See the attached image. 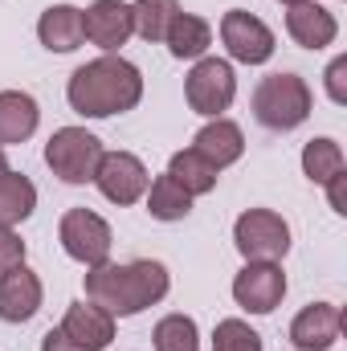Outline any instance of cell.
<instances>
[{"instance_id":"11","label":"cell","mask_w":347,"mask_h":351,"mask_svg":"<svg viewBox=\"0 0 347 351\" xmlns=\"http://www.w3.org/2000/svg\"><path fill=\"white\" fill-rule=\"evenodd\" d=\"M339 331H344V311L331 302H311L290 323V343L298 351H327L339 343Z\"/></svg>"},{"instance_id":"26","label":"cell","mask_w":347,"mask_h":351,"mask_svg":"<svg viewBox=\"0 0 347 351\" xmlns=\"http://www.w3.org/2000/svg\"><path fill=\"white\" fill-rule=\"evenodd\" d=\"M213 351H261V335L241 319H221L213 331Z\"/></svg>"},{"instance_id":"32","label":"cell","mask_w":347,"mask_h":351,"mask_svg":"<svg viewBox=\"0 0 347 351\" xmlns=\"http://www.w3.org/2000/svg\"><path fill=\"white\" fill-rule=\"evenodd\" d=\"M282 4H302V0H282Z\"/></svg>"},{"instance_id":"21","label":"cell","mask_w":347,"mask_h":351,"mask_svg":"<svg viewBox=\"0 0 347 351\" xmlns=\"http://www.w3.org/2000/svg\"><path fill=\"white\" fill-rule=\"evenodd\" d=\"M168 176H172L188 196H204V192H213L217 180H221V172H217L200 152H192V147H188V152H176L172 164H168Z\"/></svg>"},{"instance_id":"25","label":"cell","mask_w":347,"mask_h":351,"mask_svg":"<svg viewBox=\"0 0 347 351\" xmlns=\"http://www.w3.org/2000/svg\"><path fill=\"white\" fill-rule=\"evenodd\" d=\"M156 351H200V331L188 315H164L152 335Z\"/></svg>"},{"instance_id":"15","label":"cell","mask_w":347,"mask_h":351,"mask_svg":"<svg viewBox=\"0 0 347 351\" xmlns=\"http://www.w3.org/2000/svg\"><path fill=\"white\" fill-rule=\"evenodd\" d=\"M37 37H41V45L53 49V53H74V49L86 41L82 8H74V4H53V8H45L41 21H37Z\"/></svg>"},{"instance_id":"8","label":"cell","mask_w":347,"mask_h":351,"mask_svg":"<svg viewBox=\"0 0 347 351\" xmlns=\"http://www.w3.org/2000/svg\"><path fill=\"white\" fill-rule=\"evenodd\" d=\"M221 41L229 49V58L241 66H261L274 58V33L265 29V21H258L246 8H229L221 16Z\"/></svg>"},{"instance_id":"7","label":"cell","mask_w":347,"mask_h":351,"mask_svg":"<svg viewBox=\"0 0 347 351\" xmlns=\"http://www.w3.org/2000/svg\"><path fill=\"white\" fill-rule=\"evenodd\" d=\"M58 237H62V250L82 265H102L110 258V225L90 208H70L62 217Z\"/></svg>"},{"instance_id":"29","label":"cell","mask_w":347,"mask_h":351,"mask_svg":"<svg viewBox=\"0 0 347 351\" xmlns=\"http://www.w3.org/2000/svg\"><path fill=\"white\" fill-rule=\"evenodd\" d=\"M327 196H331V208L344 217V213H347V172H339V176H331V180H327Z\"/></svg>"},{"instance_id":"10","label":"cell","mask_w":347,"mask_h":351,"mask_svg":"<svg viewBox=\"0 0 347 351\" xmlns=\"http://www.w3.org/2000/svg\"><path fill=\"white\" fill-rule=\"evenodd\" d=\"M286 294V274L274 262H246V269L233 278V298L250 315H270Z\"/></svg>"},{"instance_id":"31","label":"cell","mask_w":347,"mask_h":351,"mask_svg":"<svg viewBox=\"0 0 347 351\" xmlns=\"http://www.w3.org/2000/svg\"><path fill=\"white\" fill-rule=\"evenodd\" d=\"M0 172H8V160H4V147H0Z\"/></svg>"},{"instance_id":"17","label":"cell","mask_w":347,"mask_h":351,"mask_svg":"<svg viewBox=\"0 0 347 351\" xmlns=\"http://www.w3.org/2000/svg\"><path fill=\"white\" fill-rule=\"evenodd\" d=\"M62 331L74 343H82L86 351H102V348H110V339H115V319L106 311H98L94 302H74L66 311V319H62Z\"/></svg>"},{"instance_id":"20","label":"cell","mask_w":347,"mask_h":351,"mask_svg":"<svg viewBox=\"0 0 347 351\" xmlns=\"http://www.w3.org/2000/svg\"><path fill=\"white\" fill-rule=\"evenodd\" d=\"M33 208H37V188H33V180L21 172H0V225H21V221H29L33 217Z\"/></svg>"},{"instance_id":"24","label":"cell","mask_w":347,"mask_h":351,"mask_svg":"<svg viewBox=\"0 0 347 351\" xmlns=\"http://www.w3.org/2000/svg\"><path fill=\"white\" fill-rule=\"evenodd\" d=\"M302 172L311 184H327L331 176L344 172V147L335 139H311L302 147Z\"/></svg>"},{"instance_id":"3","label":"cell","mask_w":347,"mask_h":351,"mask_svg":"<svg viewBox=\"0 0 347 351\" xmlns=\"http://www.w3.org/2000/svg\"><path fill=\"white\" fill-rule=\"evenodd\" d=\"M311 114V90L298 74H270L254 90V119L270 131H294Z\"/></svg>"},{"instance_id":"18","label":"cell","mask_w":347,"mask_h":351,"mask_svg":"<svg viewBox=\"0 0 347 351\" xmlns=\"http://www.w3.org/2000/svg\"><path fill=\"white\" fill-rule=\"evenodd\" d=\"M41 123V110L33 102V94L25 90H0V147L8 143H25Z\"/></svg>"},{"instance_id":"14","label":"cell","mask_w":347,"mask_h":351,"mask_svg":"<svg viewBox=\"0 0 347 351\" xmlns=\"http://www.w3.org/2000/svg\"><path fill=\"white\" fill-rule=\"evenodd\" d=\"M41 311V278L25 265L0 278V319L4 323H29Z\"/></svg>"},{"instance_id":"9","label":"cell","mask_w":347,"mask_h":351,"mask_svg":"<svg viewBox=\"0 0 347 351\" xmlns=\"http://www.w3.org/2000/svg\"><path fill=\"white\" fill-rule=\"evenodd\" d=\"M98 192L110 200V204H135L143 192H147V168L139 156L131 152H102L98 160V172H94Z\"/></svg>"},{"instance_id":"1","label":"cell","mask_w":347,"mask_h":351,"mask_svg":"<svg viewBox=\"0 0 347 351\" xmlns=\"http://www.w3.org/2000/svg\"><path fill=\"white\" fill-rule=\"evenodd\" d=\"M66 98L86 119H110V114H123V110L139 106V98H143V74L127 58L102 53V58H94V62L78 66L70 74Z\"/></svg>"},{"instance_id":"12","label":"cell","mask_w":347,"mask_h":351,"mask_svg":"<svg viewBox=\"0 0 347 351\" xmlns=\"http://www.w3.org/2000/svg\"><path fill=\"white\" fill-rule=\"evenodd\" d=\"M82 29H86V41H94L102 53H119V45H127V37L135 33L131 4H123V0H94L82 12Z\"/></svg>"},{"instance_id":"6","label":"cell","mask_w":347,"mask_h":351,"mask_svg":"<svg viewBox=\"0 0 347 351\" xmlns=\"http://www.w3.org/2000/svg\"><path fill=\"white\" fill-rule=\"evenodd\" d=\"M188 94V106L196 114H208V119H221V110L233 106L237 98V78H233V66L221 62V58H200L184 82Z\"/></svg>"},{"instance_id":"28","label":"cell","mask_w":347,"mask_h":351,"mask_svg":"<svg viewBox=\"0 0 347 351\" xmlns=\"http://www.w3.org/2000/svg\"><path fill=\"white\" fill-rule=\"evenodd\" d=\"M327 94H331L335 106L347 102V58H335V62L327 66Z\"/></svg>"},{"instance_id":"2","label":"cell","mask_w":347,"mask_h":351,"mask_svg":"<svg viewBox=\"0 0 347 351\" xmlns=\"http://www.w3.org/2000/svg\"><path fill=\"white\" fill-rule=\"evenodd\" d=\"M168 269L160 262H127V265H90L86 302L106 311L110 319H131L147 306H156L168 294Z\"/></svg>"},{"instance_id":"5","label":"cell","mask_w":347,"mask_h":351,"mask_svg":"<svg viewBox=\"0 0 347 351\" xmlns=\"http://www.w3.org/2000/svg\"><path fill=\"white\" fill-rule=\"evenodd\" d=\"M233 241L246 262H282L290 250V225L270 208H246L233 225Z\"/></svg>"},{"instance_id":"27","label":"cell","mask_w":347,"mask_h":351,"mask_svg":"<svg viewBox=\"0 0 347 351\" xmlns=\"http://www.w3.org/2000/svg\"><path fill=\"white\" fill-rule=\"evenodd\" d=\"M16 265H25V241L8 225H0V278L12 274Z\"/></svg>"},{"instance_id":"19","label":"cell","mask_w":347,"mask_h":351,"mask_svg":"<svg viewBox=\"0 0 347 351\" xmlns=\"http://www.w3.org/2000/svg\"><path fill=\"white\" fill-rule=\"evenodd\" d=\"M164 45L172 49L176 62H192V58H204V49L213 45V29L204 16H192V12H176L172 29L164 37Z\"/></svg>"},{"instance_id":"23","label":"cell","mask_w":347,"mask_h":351,"mask_svg":"<svg viewBox=\"0 0 347 351\" xmlns=\"http://www.w3.org/2000/svg\"><path fill=\"white\" fill-rule=\"evenodd\" d=\"M147 213L156 221H184L192 213V196L176 184L172 176H160L152 184V192H147Z\"/></svg>"},{"instance_id":"30","label":"cell","mask_w":347,"mask_h":351,"mask_svg":"<svg viewBox=\"0 0 347 351\" xmlns=\"http://www.w3.org/2000/svg\"><path fill=\"white\" fill-rule=\"evenodd\" d=\"M41 351H86L82 343H74L62 327L58 331H45V339H41Z\"/></svg>"},{"instance_id":"16","label":"cell","mask_w":347,"mask_h":351,"mask_svg":"<svg viewBox=\"0 0 347 351\" xmlns=\"http://www.w3.org/2000/svg\"><path fill=\"white\" fill-rule=\"evenodd\" d=\"M192 152H200V156L221 172V168H229V164L241 160V152H246V135H241L237 123H229V119H213L208 127L196 131Z\"/></svg>"},{"instance_id":"22","label":"cell","mask_w":347,"mask_h":351,"mask_svg":"<svg viewBox=\"0 0 347 351\" xmlns=\"http://www.w3.org/2000/svg\"><path fill=\"white\" fill-rule=\"evenodd\" d=\"M176 12H180L176 0H135L131 4V25L147 45H160L168 37V29H172Z\"/></svg>"},{"instance_id":"13","label":"cell","mask_w":347,"mask_h":351,"mask_svg":"<svg viewBox=\"0 0 347 351\" xmlns=\"http://www.w3.org/2000/svg\"><path fill=\"white\" fill-rule=\"evenodd\" d=\"M286 33L302 45V49H327L339 33L335 16L315 4V0H302V4H286Z\"/></svg>"},{"instance_id":"4","label":"cell","mask_w":347,"mask_h":351,"mask_svg":"<svg viewBox=\"0 0 347 351\" xmlns=\"http://www.w3.org/2000/svg\"><path fill=\"white\" fill-rule=\"evenodd\" d=\"M98 160H102V143L86 127H62L45 143L49 172L58 180H66V184H90L94 172H98Z\"/></svg>"}]
</instances>
